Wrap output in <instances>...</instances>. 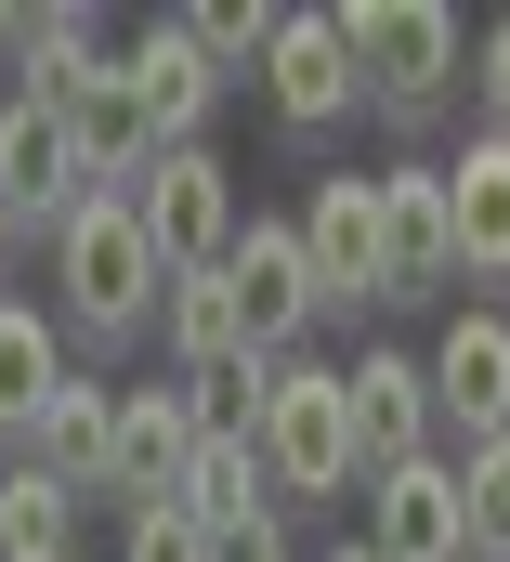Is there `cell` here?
<instances>
[{
  "instance_id": "cell-19",
  "label": "cell",
  "mask_w": 510,
  "mask_h": 562,
  "mask_svg": "<svg viewBox=\"0 0 510 562\" xmlns=\"http://www.w3.org/2000/svg\"><path fill=\"white\" fill-rule=\"evenodd\" d=\"M131 79H144V105H157V132H170V144H197V132H210V105H223L210 53H197V40H184L170 13H157L144 40H131Z\"/></svg>"
},
{
  "instance_id": "cell-28",
  "label": "cell",
  "mask_w": 510,
  "mask_h": 562,
  "mask_svg": "<svg viewBox=\"0 0 510 562\" xmlns=\"http://www.w3.org/2000/svg\"><path fill=\"white\" fill-rule=\"evenodd\" d=\"M0 53H13V66H26V13H0Z\"/></svg>"
},
{
  "instance_id": "cell-26",
  "label": "cell",
  "mask_w": 510,
  "mask_h": 562,
  "mask_svg": "<svg viewBox=\"0 0 510 562\" xmlns=\"http://www.w3.org/2000/svg\"><path fill=\"white\" fill-rule=\"evenodd\" d=\"M485 132L510 144V13H498V26H485Z\"/></svg>"
},
{
  "instance_id": "cell-27",
  "label": "cell",
  "mask_w": 510,
  "mask_h": 562,
  "mask_svg": "<svg viewBox=\"0 0 510 562\" xmlns=\"http://www.w3.org/2000/svg\"><path fill=\"white\" fill-rule=\"evenodd\" d=\"M223 562H288V550H275V524H262V537H236V550H223Z\"/></svg>"
},
{
  "instance_id": "cell-20",
  "label": "cell",
  "mask_w": 510,
  "mask_h": 562,
  "mask_svg": "<svg viewBox=\"0 0 510 562\" xmlns=\"http://www.w3.org/2000/svg\"><path fill=\"white\" fill-rule=\"evenodd\" d=\"M53 393H66V327H53V314H26V301H0V431H26V445H40Z\"/></svg>"
},
{
  "instance_id": "cell-16",
  "label": "cell",
  "mask_w": 510,
  "mask_h": 562,
  "mask_svg": "<svg viewBox=\"0 0 510 562\" xmlns=\"http://www.w3.org/2000/svg\"><path fill=\"white\" fill-rule=\"evenodd\" d=\"M40 471H53L66 497H119V393H106V380H66V393H53Z\"/></svg>"
},
{
  "instance_id": "cell-10",
  "label": "cell",
  "mask_w": 510,
  "mask_h": 562,
  "mask_svg": "<svg viewBox=\"0 0 510 562\" xmlns=\"http://www.w3.org/2000/svg\"><path fill=\"white\" fill-rule=\"evenodd\" d=\"M92 183H79V144H66V105H0V223H79Z\"/></svg>"
},
{
  "instance_id": "cell-29",
  "label": "cell",
  "mask_w": 510,
  "mask_h": 562,
  "mask_svg": "<svg viewBox=\"0 0 510 562\" xmlns=\"http://www.w3.org/2000/svg\"><path fill=\"white\" fill-rule=\"evenodd\" d=\"M0 288H13V223H0Z\"/></svg>"
},
{
  "instance_id": "cell-18",
  "label": "cell",
  "mask_w": 510,
  "mask_h": 562,
  "mask_svg": "<svg viewBox=\"0 0 510 562\" xmlns=\"http://www.w3.org/2000/svg\"><path fill=\"white\" fill-rule=\"evenodd\" d=\"M262 484H275V471H262V431H210V445H197V471H184V510L236 550V537L275 524V510H262Z\"/></svg>"
},
{
  "instance_id": "cell-7",
  "label": "cell",
  "mask_w": 510,
  "mask_h": 562,
  "mask_svg": "<svg viewBox=\"0 0 510 562\" xmlns=\"http://www.w3.org/2000/svg\"><path fill=\"white\" fill-rule=\"evenodd\" d=\"M262 92H275V119L314 144V132H341L354 119V40H341V13H275V53H262Z\"/></svg>"
},
{
  "instance_id": "cell-15",
  "label": "cell",
  "mask_w": 510,
  "mask_h": 562,
  "mask_svg": "<svg viewBox=\"0 0 510 562\" xmlns=\"http://www.w3.org/2000/svg\"><path fill=\"white\" fill-rule=\"evenodd\" d=\"M170 353H184V380L197 393H223V380H250V367H275V353H250V327H236V288L223 276H170Z\"/></svg>"
},
{
  "instance_id": "cell-3",
  "label": "cell",
  "mask_w": 510,
  "mask_h": 562,
  "mask_svg": "<svg viewBox=\"0 0 510 562\" xmlns=\"http://www.w3.org/2000/svg\"><path fill=\"white\" fill-rule=\"evenodd\" d=\"M341 40H354V79H367L380 119H432L445 79H458V13L445 0H354Z\"/></svg>"
},
{
  "instance_id": "cell-1",
  "label": "cell",
  "mask_w": 510,
  "mask_h": 562,
  "mask_svg": "<svg viewBox=\"0 0 510 562\" xmlns=\"http://www.w3.org/2000/svg\"><path fill=\"white\" fill-rule=\"evenodd\" d=\"M53 276H66V327H79V340H131V327L170 301V262H157V236H144L131 196H92V210L53 236Z\"/></svg>"
},
{
  "instance_id": "cell-30",
  "label": "cell",
  "mask_w": 510,
  "mask_h": 562,
  "mask_svg": "<svg viewBox=\"0 0 510 562\" xmlns=\"http://www.w3.org/2000/svg\"><path fill=\"white\" fill-rule=\"evenodd\" d=\"M328 562H380V550H328Z\"/></svg>"
},
{
  "instance_id": "cell-8",
  "label": "cell",
  "mask_w": 510,
  "mask_h": 562,
  "mask_svg": "<svg viewBox=\"0 0 510 562\" xmlns=\"http://www.w3.org/2000/svg\"><path fill=\"white\" fill-rule=\"evenodd\" d=\"M223 288H236L250 353H275V367H288V340L328 314V301H314V262H301V223H262V210H250V236H236V262H223Z\"/></svg>"
},
{
  "instance_id": "cell-25",
  "label": "cell",
  "mask_w": 510,
  "mask_h": 562,
  "mask_svg": "<svg viewBox=\"0 0 510 562\" xmlns=\"http://www.w3.org/2000/svg\"><path fill=\"white\" fill-rule=\"evenodd\" d=\"M119 562H223V537H210V524H197L184 497H157V510H131Z\"/></svg>"
},
{
  "instance_id": "cell-2",
  "label": "cell",
  "mask_w": 510,
  "mask_h": 562,
  "mask_svg": "<svg viewBox=\"0 0 510 562\" xmlns=\"http://www.w3.org/2000/svg\"><path fill=\"white\" fill-rule=\"evenodd\" d=\"M262 471H275V497H341V484H367V471H354V367H275Z\"/></svg>"
},
{
  "instance_id": "cell-12",
  "label": "cell",
  "mask_w": 510,
  "mask_h": 562,
  "mask_svg": "<svg viewBox=\"0 0 510 562\" xmlns=\"http://www.w3.org/2000/svg\"><path fill=\"white\" fill-rule=\"evenodd\" d=\"M367 550H380V562H472L458 471H445V458H419V471H380V484H367Z\"/></svg>"
},
{
  "instance_id": "cell-11",
  "label": "cell",
  "mask_w": 510,
  "mask_h": 562,
  "mask_svg": "<svg viewBox=\"0 0 510 562\" xmlns=\"http://www.w3.org/2000/svg\"><path fill=\"white\" fill-rule=\"evenodd\" d=\"M197 445H210V406H197L184 380H157V393H119V497H131V510L184 497Z\"/></svg>"
},
{
  "instance_id": "cell-5",
  "label": "cell",
  "mask_w": 510,
  "mask_h": 562,
  "mask_svg": "<svg viewBox=\"0 0 510 562\" xmlns=\"http://www.w3.org/2000/svg\"><path fill=\"white\" fill-rule=\"evenodd\" d=\"M66 144H79V183H92V196H131V183L170 157L157 105H144V79H131V53H106V66L66 92Z\"/></svg>"
},
{
  "instance_id": "cell-4",
  "label": "cell",
  "mask_w": 510,
  "mask_h": 562,
  "mask_svg": "<svg viewBox=\"0 0 510 562\" xmlns=\"http://www.w3.org/2000/svg\"><path fill=\"white\" fill-rule=\"evenodd\" d=\"M131 210H144V236H157V262H170V276H223V262H236V236H250L236 170H223L210 144H170V157L131 183Z\"/></svg>"
},
{
  "instance_id": "cell-9",
  "label": "cell",
  "mask_w": 510,
  "mask_h": 562,
  "mask_svg": "<svg viewBox=\"0 0 510 562\" xmlns=\"http://www.w3.org/2000/svg\"><path fill=\"white\" fill-rule=\"evenodd\" d=\"M432 353H354V471H419L432 458Z\"/></svg>"
},
{
  "instance_id": "cell-6",
  "label": "cell",
  "mask_w": 510,
  "mask_h": 562,
  "mask_svg": "<svg viewBox=\"0 0 510 562\" xmlns=\"http://www.w3.org/2000/svg\"><path fill=\"white\" fill-rule=\"evenodd\" d=\"M301 262H314V301L328 314H354V301H392V249H380V183H314V210H301Z\"/></svg>"
},
{
  "instance_id": "cell-24",
  "label": "cell",
  "mask_w": 510,
  "mask_h": 562,
  "mask_svg": "<svg viewBox=\"0 0 510 562\" xmlns=\"http://www.w3.org/2000/svg\"><path fill=\"white\" fill-rule=\"evenodd\" d=\"M197 53H210V79H236V66H262L275 53V13H236V0H210V13H170Z\"/></svg>"
},
{
  "instance_id": "cell-21",
  "label": "cell",
  "mask_w": 510,
  "mask_h": 562,
  "mask_svg": "<svg viewBox=\"0 0 510 562\" xmlns=\"http://www.w3.org/2000/svg\"><path fill=\"white\" fill-rule=\"evenodd\" d=\"M0 562H79V497H66L40 458L0 484Z\"/></svg>"
},
{
  "instance_id": "cell-22",
  "label": "cell",
  "mask_w": 510,
  "mask_h": 562,
  "mask_svg": "<svg viewBox=\"0 0 510 562\" xmlns=\"http://www.w3.org/2000/svg\"><path fill=\"white\" fill-rule=\"evenodd\" d=\"M458 524H472V562H510V431L458 445Z\"/></svg>"
},
{
  "instance_id": "cell-23",
  "label": "cell",
  "mask_w": 510,
  "mask_h": 562,
  "mask_svg": "<svg viewBox=\"0 0 510 562\" xmlns=\"http://www.w3.org/2000/svg\"><path fill=\"white\" fill-rule=\"evenodd\" d=\"M92 66H106L92 53V13H26V105H66Z\"/></svg>"
},
{
  "instance_id": "cell-14",
  "label": "cell",
  "mask_w": 510,
  "mask_h": 562,
  "mask_svg": "<svg viewBox=\"0 0 510 562\" xmlns=\"http://www.w3.org/2000/svg\"><path fill=\"white\" fill-rule=\"evenodd\" d=\"M380 249H392V301H419V288H458L445 170H380Z\"/></svg>"
},
{
  "instance_id": "cell-17",
  "label": "cell",
  "mask_w": 510,
  "mask_h": 562,
  "mask_svg": "<svg viewBox=\"0 0 510 562\" xmlns=\"http://www.w3.org/2000/svg\"><path fill=\"white\" fill-rule=\"evenodd\" d=\"M445 223H458V276H510V144L472 132L445 170Z\"/></svg>"
},
{
  "instance_id": "cell-13",
  "label": "cell",
  "mask_w": 510,
  "mask_h": 562,
  "mask_svg": "<svg viewBox=\"0 0 510 562\" xmlns=\"http://www.w3.org/2000/svg\"><path fill=\"white\" fill-rule=\"evenodd\" d=\"M432 406L458 419V445L510 431V314H458V327L432 340Z\"/></svg>"
}]
</instances>
